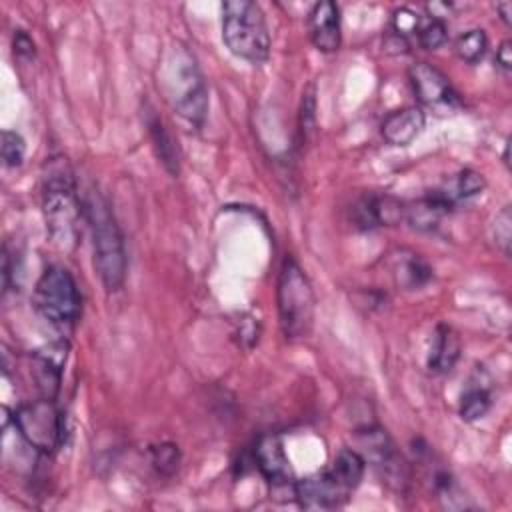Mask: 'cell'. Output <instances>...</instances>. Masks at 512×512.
I'll return each mask as SVG.
<instances>
[{
    "instance_id": "15",
    "label": "cell",
    "mask_w": 512,
    "mask_h": 512,
    "mask_svg": "<svg viewBox=\"0 0 512 512\" xmlns=\"http://www.w3.org/2000/svg\"><path fill=\"white\" fill-rule=\"evenodd\" d=\"M66 360V344L58 342L48 346L46 350H38L34 354V378L44 398H56L60 390L62 366Z\"/></svg>"
},
{
    "instance_id": "26",
    "label": "cell",
    "mask_w": 512,
    "mask_h": 512,
    "mask_svg": "<svg viewBox=\"0 0 512 512\" xmlns=\"http://www.w3.org/2000/svg\"><path fill=\"white\" fill-rule=\"evenodd\" d=\"M0 150H2V160L8 168H16L24 162V154H26V144H24V138L14 132V130H4L2 132V144H0Z\"/></svg>"
},
{
    "instance_id": "24",
    "label": "cell",
    "mask_w": 512,
    "mask_h": 512,
    "mask_svg": "<svg viewBox=\"0 0 512 512\" xmlns=\"http://www.w3.org/2000/svg\"><path fill=\"white\" fill-rule=\"evenodd\" d=\"M150 458H152L154 468H156L160 474H166V476L174 474V472L178 470V464H180L178 446L172 444V442H162V444L152 446Z\"/></svg>"
},
{
    "instance_id": "8",
    "label": "cell",
    "mask_w": 512,
    "mask_h": 512,
    "mask_svg": "<svg viewBox=\"0 0 512 512\" xmlns=\"http://www.w3.org/2000/svg\"><path fill=\"white\" fill-rule=\"evenodd\" d=\"M360 454L366 464H372L376 474L386 482L390 488L402 492L408 484V464L402 454L396 450L392 438L380 426H368L358 432Z\"/></svg>"
},
{
    "instance_id": "21",
    "label": "cell",
    "mask_w": 512,
    "mask_h": 512,
    "mask_svg": "<svg viewBox=\"0 0 512 512\" xmlns=\"http://www.w3.org/2000/svg\"><path fill=\"white\" fill-rule=\"evenodd\" d=\"M454 50L462 62L476 64L484 58L488 50V36L482 28H470L456 38Z\"/></svg>"
},
{
    "instance_id": "29",
    "label": "cell",
    "mask_w": 512,
    "mask_h": 512,
    "mask_svg": "<svg viewBox=\"0 0 512 512\" xmlns=\"http://www.w3.org/2000/svg\"><path fill=\"white\" fill-rule=\"evenodd\" d=\"M14 52L22 58H32L36 54V44L24 30L14 32Z\"/></svg>"
},
{
    "instance_id": "5",
    "label": "cell",
    "mask_w": 512,
    "mask_h": 512,
    "mask_svg": "<svg viewBox=\"0 0 512 512\" xmlns=\"http://www.w3.org/2000/svg\"><path fill=\"white\" fill-rule=\"evenodd\" d=\"M276 302L282 334L288 340L306 338L314 324L316 298L308 276L292 256L282 260L276 284Z\"/></svg>"
},
{
    "instance_id": "19",
    "label": "cell",
    "mask_w": 512,
    "mask_h": 512,
    "mask_svg": "<svg viewBox=\"0 0 512 512\" xmlns=\"http://www.w3.org/2000/svg\"><path fill=\"white\" fill-rule=\"evenodd\" d=\"M364 470H366V460L362 458V454L354 448H342L332 466H330V472L352 492L360 480L364 478Z\"/></svg>"
},
{
    "instance_id": "1",
    "label": "cell",
    "mask_w": 512,
    "mask_h": 512,
    "mask_svg": "<svg viewBox=\"0 0 512 512\" xmlns=\"http://www.w3.org/2000/svg\"><path fill=\"white\" fill-rule=\"evenodd\" d=\"M42 212L50 238L60 248H70L76 242L78 218L82 210V200L78 196V186L70 162L62 156L46 158L42 166Z\"/></svg>"
},
{
    "instance_id": "4",
    "label": "cell",
    "mask_w": 512,
    "mask_h": 512,
    "mask_svg": "<svg viewBox=\"0 0 512 512\" xmlns=\"http://www.w3.org/2000/svg\"><path fill=\"white\" fill-rule=\"evenodd\" d=\"M222 40L234 56L250 64L266 62L270 56V32L262 8L250 0L224 2Z\"/></svg>"
},
{
    "instance_id": "9",
    "label": "cell",
    "mask_w": 512,
    "mask_h": 512,
    "mask_svg": "<svg viewBox=\"0 0 512 512\" xmlns=\"http://www.w3.org/2000/svg\"><path fill=\"white\" fill-rule=\"evenodd\" d=\"M412 90L420 104L432 108L438 114L454 112L462 106V100L448 76H444L438 68L428 62H416L408 70Z\"/></svg>"
},
{
    "instance_id": "11",
    "label": "cell",
    "mask_w": 512,
    "mask_h": 512,
    "mask_svg": "<svg viewBox=\"0 0 512 512\" xmlns=\"http://www.w3.org/2000/svg\"><path fill=\"white\" fill-rule=\"evenodd\" d=\"M254 462L274 492L288 490L294 494V472L278 434H264L258 438L254 446Z\"/></svg>"
},
{
    "instance_id": "28",
    "label": "cell",
    "mask_w": 512,
    "mask_h": 512,
    "mask_svg": "<svg viewBox=\"0 0 512 512\" xmlns=\"http://www.w3.org/2000/svg\"><path fill=\"white\" fill-rule=\"evenodd\" d=\"M314 120H316V96H314V88L310 86L304 92L302 106H300V130L304 136L314 130Z\"/></svg>"
},
{
    "instance_id": "13",
    "label": "cell",
    "mask_w": 512,
    "mask_h": 512,
    "mask_svg": "<svg viewBox=\"0 0 512 512\" xmlns=\"http://www.w3.org/2000/svg\"><path fill=\"white\" fill-rule=\"evenodd\" d=\"M426 124V116L422 112V108L418 106H404L400 110L390 112L382 124H380V132L384 136V140L392 146H408L414 138H418V134L422 132Z\"/></svg>"
},
{
    "instance_id": "22",
    "label": "cell",
    "mask_w": 512,
    "mask_h": 512,
    "mask_svg": "<svg viewBox=\"0 0 512 512\" xmlns=\"http://www.w3.org/2000/svg\"><path fill=\"white\" fill-rule=\"evenodd\" d=\"M486 188V180L480 172L472 170V168H464L456 180L454 186L450 190H446V194L452 198V202L456 200H468L474 198L478 194H482V190Z\"/></svg>"
},
{
    "instance_id": "31",
    "label": "cell",
    "mask_w": 512,
    "mask_h": 512,
    "mask_svg": "<svg viewBox=\"0 0 512 512\" xmlns=\"http://www.w3.org/2000/svg\"><path fill=\"white\" fill-rule=\"evenodd\" d=\"M496 12L500 14L502 22L510 26V22H512V18H510V16H512V4H510V2H498V4H496Z\"/></svg>"
},
{
    "instance_id": "2",
    "label": "cell",
    "mask_w": 512,
    "mask_h": 512,
    "mask_svg": "<svg viewBox=\"0 0 512 512\" xmlns=\"http://www.w3.org/2000/svg\"><path fill=\"white\" fill-rule=\"evenodd\" d=\"M160 88L168 104L192 126L200 128L208 114V86L194 54L176 42L164 56Z\"/></svg>"
},
{
    "instance_id": "7",
    "label": "cell",
    "mask_w": 512,
    "mask_h": 512,
    "mask_svg": "<svg viewBox=\"0 0 512 512\" xmlns=\"http://www.w3.org/2000/svg\"><path fill=\"white\" fill-rule=\"evenodd\" d=\"M14 426L24 442L42 454H52L64 442V414L52 398L26 402L14 410Z\"/></svg>"
},
{
    "instance_id": "16",
    "label": "cell",
    "mask_w": 512,
    "mask_h": 512,
    "mask_svg": "<svg viewBox=\"0 0 512 512\" xmlns=\"http://www.w3.org/2000/svg\"><path fill=\"white\" fill-rule=\"evenodd\" d=\"M460 338L448 324H438L428 350V368L436 374H448L460 358Z\"/></svg>"
},
{
    "instance_id": "23",
    "label": "cell",
    "mask_w": 512,
    "mask_h": 512,
    "mask_svg": "<svg viewBox=\"0 0 512 512\" xmlns=\"http://www.w3.org/2000/svg\"><path fill=\"white\" fill-rule=\"evenodd\" d=\"M418 44L426 50H436L440 48L446 38H448V28H446V22L442 18H428L426 22L420 24V30H418Z\"/></svg>"
},
{
    "instance_id": "18",
    "label": "cell",
    "mask_w": 512,
    "mask_h": 512,
    "mask_svg": "<svg viewBox=\"0 0 512 512\" xmlns=\"http://www.w3.org/2000/svg\"><path fill=\"white\" fill-rule=\"evenodd\" d=\"M490 406H492V396L488 386L480 378L478 380L472 378L460 398V408H458L460 418L464 422H476L488 414Z\"/></svg>"
},
{
    "instance_id": "27",
    "label": "cell",
    "mask_w": 512,
    "mask_h": 512,
    "mask_svg": "<svg viewBox=\"0 0 512 512\" xmlns=\"http://www.w3.org/2000/svg\"><path fill=\"white\" fill-rule=\"evenodd\" d=\"M492 236L496 240V246L504 252L510 254V242H512V214H510V206H504L492 224Z\"/></svg>"
},
{
    "instance_id": "30",
    "label": "cell",
    "mask_w": 512,
    "mask_h": 512,
    "mask_svg": "<svg viewBox=\"0 0 512 512\" xmlns=\"http://www.w3.org/2000/svg\"><path fill=\"white\" fill-rule=\"evenodd\" d=\"M496 66L504 72H510L512 70V42L510 40H504L500 42V46L496 48Z\"/></svg>"
},
{
    "instance_id": "17",
    "label": "cell",
    "mask_w": 512,
    "mask_h": 512,
    "mask_svg": "<svg viewBox=\"0 0 512 512\" xmlns=\"http://www.w3.org/2000/svg\"><path fill=\"white\" fill-rule=\"evenodd\" d=\"M146 126L150 130V136H152V142L156 146V152L164 164V168L170 172V174H178V166H180V156H178V146L174 144V138L170 136L168 128L164 126V122L154 114V110L148 112V118H146Z\"/></svg>"
},
{
    "instance_id": "6",
    "label": "cell",
    "mask_w": 512,
    "mask_h": 512,
    "mask_svg": "<svg viewBox=\"0 0 512 512\" xmlns=\"http://www.w3.org/2000/svg\"><path fill=\"white\" fill-rule=\"evenodd\" d=\"M36 312L54 326H72L80 314V292L74 276L64 266H48L32 296Z\"/></svg>"
},
{
    "instance_id": "12",
    "label": "cell",
    "mask_w": 512,
    "mask_h": 512,
    "mask_svg": "<svg viewBox=\"0 0 512 512\" xmlns=\"http://www.w3.org/2000/svg\"><path fill=\"white\" fill-rule=\"evenodd\" d=\"M306 24L310 40L320 52H336L340 48V10L334 2H316L308 12Z\"/></svg>"
},
{
    "instance_id": "20",
    "label": "cell",
    "mask_w": 512,
    "mask_h": 512,
    "mask_svg": "<svg viewBox=\"0 0 512 512\" xmlns=\"http://www.w3.org/2000/svg\"><path fill=\"white\" fill-rule=\"evenodd\" d=\"M394 274H396V282L404 288H420L432 278L430 266L418 254H408L406 258H402L396 264Z\"/></svg>"
},
{
    "instance_id": "3",
    "label": "cell",
    "mask_w": 512,
    "mask_h": 512,
    "mask_svg": "<svg viewBox=\"0 0 512 512\" xmlns=\"http://www.w3.org/2000/svg\"><path fill=\"white\" fill-rule=\"evenodd\" d=\"M82 214L92 236L94 268L108 292H116L126 280V248L120 226L104 194L90 190L82 200Z\"/></svg>"
},
{
    "instance_id": "10",
    "label": "cell",
    "mask_w": 512,
    "mask_h": 512,
    "mask_svg": "<svg viewBox=\"0 0 512 512\" xmlns=\"http://www.w3.org/2000/svg\"><path fill=\"white\" fill-rule=\"evenodd\" d=\"M350 490L328 470L294 482V498L304 510H334L346 504Z\"/></svg>"
},
{
    "instance_id": "14",
    "label": "cell",
    "mask_w": 512,
    "mask_h": 512,
    "mask_svg": "<svg viewBox=\"0 0 512 512\" xmlns=\"http://www.w3.org/2000/svg\"><path fill=\"white\" fill-rule=\"evenodd\" d=\"M452 204L446 190H432L424 198L404 206V220L416 230H434L450 212Z\"/></svg>"
},
{
    "instance_id": "25",
    "label": "cell",
    "mask_w": 512,
    "mask_h": 512,
    "mask_svg": "<svg viewBox=\"0 0 512 512\" xmlns=\"http://www.w3.org/2000/svg\"><path fill=\"white\" fill-rule=\"evenodd\" d=\"M422 18L408 6H400L392 12L390 18V26H392V34L400 36V38H408V36H416L420 30Z\"/></svg>"
}]
</instances>
